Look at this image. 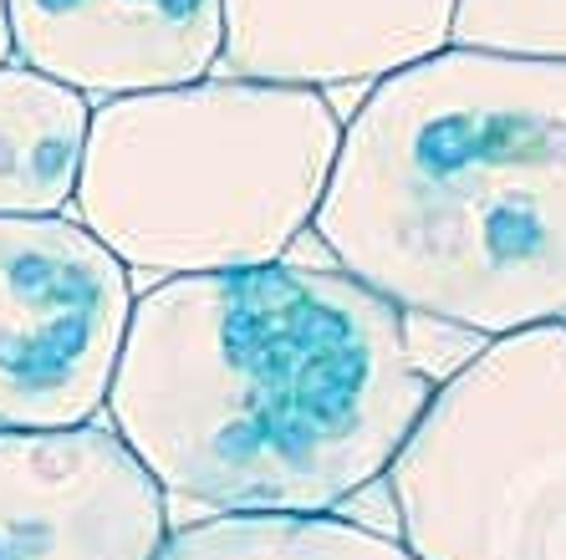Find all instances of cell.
<instances>
[{"label": "cell", "instance_id": "obj_9", "mask_svg": "<svg viewBox=\"0 0 566 560\" xmlns=\"http://www.w3.org/2000/svg\"><path fill=\"white\" fill-rule=\"evenodd\" d=\"M93 103L21 62L0 66V214H62L77 194Z\"/></svg>", "mask_w": 566, "mask_h": 560}, {"label": "cell", "instance_id": "obj_4", "mask_svg": "<svg viewBox=\"0 0 566 560\" xmlns=\"http://www.w3.org/2000/svg\"><path fill=\"white\" fill-rule=\"evenodd\" d=\"M419 560H566V316L490 337L388 464Z\"/></svg>", "mask_w": 566, "mask_h": 560}, {"label": "cell", "instance_id": "obj_3", "mask_svg": "<svg viewBox=\"0 0 566 560\" xmlns=\"http://www.w3.org/2000/svg\"><path fill=\"white\" fill-rule=\"evenodd\" d=\"M343 144L316 87L210 77L103 97L72 220L154 281L276 265L312 230Z\"/></svg>", "mask_w": 566, "mask_h": 560}, {"label": "cell", "instance_id": "obj_1", "mask_svg": "<svg viewBox=\"0 0 566 560\" xmlns=\"http://www.w3.org/2000/svg\"><path fill=\"white\" fill-rule=\"evenodd\" d=\"M434 388L394 300L337 265L276 261L133 296L103 413L169 499L337 515L388 474Z\"/></svg>", "mask_w": 566, "mask_h": 560}, {"label": "cell", "instance_id": "obj_5", "mask_svg": "<svg viewBox=\"0 0 566 560\" xmlns=\"http://www.w3.org/2000/svg\"><path fill=\"white\" fill-rule=\"evenodd\" d=\"M133 316V271L72 214H0V429L93 423Z\"/></svg>", "mask_w": 566, "mask_h": 560}, {"label": "cell", "instance_id": "obj_6", "mask_svg": "<svg viewBox=\"0 0 566 560\" xmlns=\"http://www.w3.org/2000/svg\"><path fill=\"white\" fill-rule=\"evenodd\" d=\"M169 495L113 429H0V560H154Z\"/></svg>", "mask_w": 566, "mask_h": 560}, {"label": "cell", "instance_id": "obj_8", "mask_svg": "<svg viewBox=\"0 0 566 560\" xmlns=\"http://www.w3.org/2000/svg\"><path fill=\"white\" fill-rule=\"evenodd\" d=\"M15 62L82 97L185 87L220 62V0H6Z\"/></svg>", "mask_w": 566, "mask_h": 560}, {"label": "cell", "instance_id": "obj_13", "mask_svg": "<svg viewBox=\"0 0 566 560\" xmlns=\"http://www.w3.org/2000/svg\"><path fill=\"white\" fill-rule=\"evenodd\" d=\"M15 62V36H11V6L0 0V66Z\"/></svg>", "mask_w": 566, "mask_h": 560}, {"label": "cell", "instance_id": "obj_2", "mask_svg": "<svg viewBox=\"0 0 566 560\" xmlns=\"http://www.w3.org/2000/svg\"><path fill=\"white\" fill-rule=\"evenodd\" d=\"M398 311L480 337L566 316V62L444 46L373 82L312 220Z\"/></svg>", "mask_w": 566, "mask_h": 560}, {"label": "cell", "instance_id": "obj_12", "mask_svg": "<svg viewBox=\"0 0 566 560\" xmlns=\"http://www.w3.org/2000/svg\"><path fill=\"white\" fill-rule=\"evenodd\" d=\"M490 337L470 331L460 321H444V316H423V311H403V347H409V362L419 367L429 382H444L449 372H460Z\"/></svg>", "mask_w": 566, "mask_h": 560}, {"label": "cell", "instance_id": "obj_11", "mask_svg": "<svg viewBox=\"0 0 566 560\" xmlns=\"http://www.w3.org/2000/svg\"><path fill=\"white\" fill-rule=\"evenodd\" d=\"M449 46L566 62V0H454Z\"/></svg>", "mask_w": 566, "mask_h": 560}, {"label": "cell", "instance_id": "obj_10", "mask_svg": "<svg viewBox=\"0 0 566 560\" xmlns=\"http://www.w3.org/2000/svg\"><path fill=\"white\" fill-rule=\"evenodd\" d=\"M154 560H419L398 535L347 515H205L169 530Z\"/></svg>", "mask_w": 566, "mask_h": 560}, {"label": "cell", "instance_id": "obj_7", "mask_svg": "<svg viewBox=\"0 0 566 560\" xmlns=\"http://www.w3.org/2000/svg\"><path fill=\"white\" fill-rule=\"evenodd\" d=\"M454 0H220V77L373 87L449 46Z\"/></svg>", "mask_w": 566, "mask_h": 560}]
</instances>
